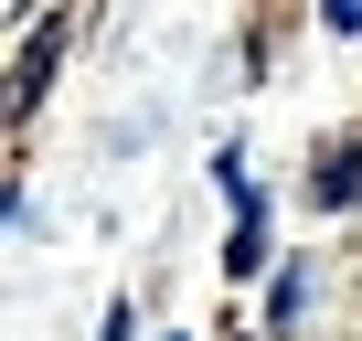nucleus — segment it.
I'll return each mask as SVG.
<instances>
[{
  "label": "nucleus",
  "instance_id": "2",
  "mask_svg": "<svg viewBox=\"0 0 362 341\" xmlns=\"http://www.w3.org/2000/svg\"><path fill=\"white\" fill-rule=\"evenodd\" d=\"M351 192H362V160H351V149H341V160H330V170H320V203H351Z\"/></svg>",
  "mask_w": 362,
  "mask_h": 341
},
{
  "label": "nucleus",
  "instance_id": "1",
  "mask_svg": "<svg viewBox=\"0 0 362 341\" xmlns=\"http://www.w3.org/2000/svg\"><path fill=\"white\" fill-rule=\"evenodd\" d=\"M43 75H54V43H33V54H22V86H11V107H22V117H33V96H43Z\"/></svg>",
  "mask_w": 362,
  "mask_h": 341
},
{
  "label": "nucleus",
  "instance_id": "3",
  "mask_svg": "<svg viewBox=\"0 0 362 341\" xmlns=\"http://www.w3.org/2000/svg\"><path fill=\"white\" fill-rule=\"evenodd\" d=\"M320 11H330V33H362V0H320Z\"/></svg>",
  "mask_w": 362,
  "mask_h": 341
}]
</instances>
